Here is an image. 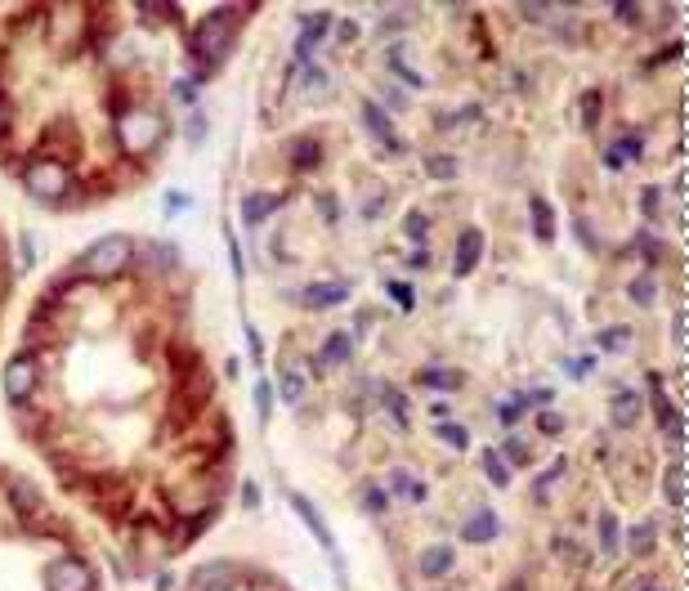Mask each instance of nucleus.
Segmentation results:
<instances>
[{
  "mask_svg": "<svg viewBox=\"0 0 689 591\" xmlns=\"http://www.w3.org/2000/svg\"><path fill=\"white\" fill-rule=\"evenodd\" d=\"M130 255H134V246H130V237H99L86 255H81V273H90V278H108V273H121L125 264H130Z\"/></svg>",
  "mask_w": 689,
  "mask_h": 591,
  "instance_id": "nucleus-1",
  "label": "nucleus"
},
{
  "mask_svg": "<svg viewBox=\"0 0 689 591\" xmlns=\"http://www.w3.org/2000/svg\"><path fill=\"white\" fill-rule=\"evenodd\" d=\"M233 27H237L233 9H220V14L202 18V23H198V32H193V54H202V59H220V54L229 50Z\"/></svg>",
  "mask_w": 689,
  "mask_h": 591,
  "instance_id": "nucleus-2",
  "label": "nucleus"
},
{
  "mask_svg": "<svg viewBox=\"0 0 689 591\" xmlns=\"http://www.w3.org/2000/svg\"><path fill=\"white\" fill-rule=\"evenodd\" d=\"M157 139H161V121L152 117V113H125V117L116 121V143H121L130 157L157 148Z\"/></svg>",
  "mask_w": 689,
  "mask_h": 591,
  "instance_id": "nucleus-3",
  "label": "nucleus"
},
{
  "mask_svg": "<svg viewBox=\"0 0 689 591\" xmlns=\"http://www.w3.org/2000/svg\"><path fill=\"white\" fill-rule=\"evenodd\" d=\"M23 180H27V189H32L36 198H45V202H59V198H68V189H72L63 162H32Z\"/></svg>",
  "mask_w": 689,
  "mask_h": 591,
  "instance_id": "nucleus-4",
  "label": "nucleus"
},
{
  "mask_svg": "<svg viewBox=\"0 0 689 591\" xmlns=\"http://www.w3.org/2000/svg\"><path fill=\"white\" fill-rule=\"evenodd\" d=\"M45 587H50V591H90V587H95V574H90V565H86V560L63 556V560H54V565H50Z\"/></svg>",
  "mask_w": 689,
  "mask_h": 591,
  "instance_id": "nucleus-5",
  "label": "nucleus"
},
{
  "mask_svg": "<svg viewBox=\"0 0 689 591\" xmlns=\"http://www.w3.org/2000/svg\"><path fill=\"white\" fill-rule=\"evenodd\" d=\"M36 376H41V367H36L32 355L9 358V367H5V394H9V403H27L32 390H36Z\"/></svg>",
  "mask_w": 689,
  "mask_h": 591,
  "instance_id": "nucleus-6",
  "label": "nucleus"
},
{
  "mask_svg": "<svg viewBox=\"0 0 689 591\" xmlns=\"http://www.w3.org/2000/svg\"><path fill=\"white\" fill-rule=\"evenodd\" d=\"M363 117H367V130H372V134H376V139H381L385 148H394V152H403V139L394 134V125H390V117H385V113H381V108H376L372 99L363 104Z\"/></svg>",
  "mask_w": 689,
  "mask_h": 591,
  "instance_id": "nucleus-7",
  "label": "nucleus"
},
{
  "mask_svg": "<svg viewBox=\"0 0 689 591\" xmlns=\"http://www.w3.org/2000/svg\"><path fill=\"white\" fill-rule=\"evenodd\" d=\"M479 255H483V234H479V229H465L461 242H457V260H453V269L465 278V273L479 264Z\"/></svg>",
  "mask_w": 689,
  "mask_h": 591,
  "instance_id": "nucleus-8",
  "label": "nucleus"
},
{
  "mask_svg": "<svg viewBox=\"0 0 689 591\" xmlns=\"http://www.w3.org/2000/svg\"><path fill=\"white\" fill-rule=\"evenodd\" d=\"M497 529H501V520H497L492 511H479V515H470V520L461 524V538H465V542H492Z\"/></svg>",
  "mask_w": 689,
  "mask_h": 591,
  "instance_id": "nucleus-9",
  "label": "nucleus"
},
{
  "mask_svg": "<svg viewBox=\"0 0 689 591\" xmlns=\"http://www.w3.org/2000/svg\"><path fill=\"white\" fill-rule=\"evenodd\" d=\"M233 587V565H202L193 574V591H229Z\"/></svg>",
  "mask_w": 689,
  "mask_h": 591,
  "instance_id": "nucleus-10",
  "label": "nucleus"
},
{
  "mask_svg": "<svg viewBox=\"0 0 689 591\" xmlns=\"http://www.w3.org/2000/svg\"><path fill=\"white\" fill-rule=\"evenodd\" d=\"M291 506H296V511H300V515H305V524H309V529H314V538H318V542H323V547H327V551H332V556H336V542H332V529H327V524H323V520H318V511H314V506H309V497H300V493H291Z\"/></svg>",
  "mask_w": 689,
  "mask_h": 591,
  "instance_id": "nucleus-11",
  "label": "nucleus"
},
{
  "mask_svg": "<svg viewBox=\"0 0 689 591\" xmlns=\"http://www.w3.org/2000/svg\"><path fill=\"white\" fill-rule=\"evenodd\" d=\"M327 27H332V14H314V18L305 23V36H300L296 54H300V59H309V54H314V45L327 36Z\"/></svg>",
  "mask_w": 689,
  "mask_h": 591,
  "instance_id": "nucleus-12",
  "label": "nucleus"
},
{
  "mask_svg": "<svg viewBox=\"0 0 689 591\" xmlns=\"http://www.w3.org/2000/svg\"><path fill=\"white\" fill-rule=\"evenodd\" d=\"M344 296H349V287H344V282H318V287H309V291H305V300H309L314 309H327V305H341Z\"/></svg>",
  "mask_w": 689,
  "mask_h": 591,
  "instance_id": "nucleus-13",
  "label": "nucleus"
},
{
  "mask_svg": "<svg viewBox=\"0 0 689 591\" xmlns=\"http://www.w3.org/2000/svg\"><path fill=\"white\" fill-rule=\"evenodd\" d=\"M278 202H282V198L255 193V198H246V202H242V220H246V225H260V220H264L269 211H278Z\"/></svg>",
  "mask_w": 689,
  "mask_h": 591,
  "instance_id": "nucleus-14",
  "label": "nucleus"
},
{
  "mask_svg": "<svg viewBox=\"0 0 689 591\" xmlns=\"http://www.w3.org/2000/svg\"><path fill=\"white\" fill-rule=\"evenodd\" d=\"M528 211H533V229H537V237H542V242H551V237H556V220H551L547 198H533V207H528Z\"/></svg>",
  "mask_w": 689,
  "mask_h": 591,
  "instance_id": "nucleus-15",
  "label": "nucleus"
},
{
  "mask_svg": "<svg viewBox=\"0 0 689 591\" xmlns=\"http://www.w3.org/2000/svg\"><path fill=\"white\" fill-rule=\"evenodd\" d=\"M390 68H394V72H399V77H403L412 90H421V86H426V77H421V72L408 63V50H390Z\"/></svg>",
  "mask_w": 689,
  "mask_h": 591,
  "instance_id": "nucleus-16",
  "label": "nucleus"
},
{
  "mask_svg": "<svg viewBox=\"0 0 689 591\" xmlns=\"http://www.w3.org/2000/svg\"><path fill=\"white\" fill-rule=\"evenodd\" d=\"M448 569H453V551H448V547H435V551L421 556V574L439 578V574H448Z\"/></svg>",
  "mask_w": 689,
  "mask_h": 591,
  "instance_id": "nucleus-17",
  "label": "nucleus"
},
{
  "mask_svg": "<svg viewBox=\"0 0 689 591\" xmlns=\"http://www.w3.org/2000/svg\"><path fill=\"white\" fill-rule=\"evenodd\" d=\"M636 412H640V399L622 390V394L613 399V421H618V426H631V421H636Z\"/></svg>",
  "mask_w": 689,
  "mask_h": 591,
  "instance_id": "nucleus-18",
  "label": "nucleus"
},
{
  "mask_svg": "<svg viewBox=\"0 0 689 591\" xmlns=\"http://www.w3.org/2000/svg\"><path fill=\"white\" fill-rule=\"evenodd\" d=\"M483 471H488V479H492L497 488H506V484H510V466L497 457V448H483Z\"/></svg>",
  "mask_w": 689,
  "mask_h": 591,
  "instance_id": "nucleus-19",
  "label": "nucleus"
},
{
  "mask_svg": "<svg viewBox=\"0 0 689 591\" xmlns=\"http://www.w3.org/2000/svg\"><path fill=\"white\" fill-rule=\"evenodd\" d=\"M421 385H435V390H457L461 376H457V372H448V367H426V372H421Z\"/></svg>",
  "mask_w": 689,
  "mask_h": 591,
  "instance_id": "nucleus-20",
  "label": "nucleus"
},
{
  "mask_svg": "<svg viewBox=\"0 0 689 591\" xmlns=\"http://www.w3.org/2000/svg\"><path fill=\"white\" fill-rule=\"evenodd\" d=\"M663 493H667V502L672 506H681L685 502V466H672L667 479H663Z\"/></svg>",
  "mask_w": 689,
  "mask_h": 591,
  "instance_id": "nucleus-21",
  "label": "nucleus"
},
{
  "mask_svg": "<svg viewBox=\"0 0 689 591\" xmlns=\"http://www.w3.org/2000/svg\"><path fill=\"white\" fill-rule=\"evenodd\" d=\"M287 152L296 157V166H314V162H318V143H314V139H291Z\"/></svg>",
  "mask_w": 689,
  "mask_h": 591,
  "instance_id": "nucleus-22",
  "label": "nucleus"
},
{
  "mask_svg": "<svg viewBox=\"0 0 689 591\" xmlns=\"http://www.w3.org/2000/svg\"><path fill=\"white\" fill-rule=\"evenodd\" d=\"M444 444H457V448H465L470 444V430L465 426H453V421H439V430H435Z\"/></svg>",
  "mask_w": 689,
  "mask_h": 591,
  "instance_id": "nucleus-23",
  "label": "nucleus"
},
{
  "mask_svg": "<svg viewBox=\"0 0 689 591\" xmlns=\"http://www.w3.org/2000/svg\"><path fill=\"white\" fill-rule=\"evenodd\" d=\"M654 296H658L654 278H636V282H631V300H636V305H649Z\"/></svg>",
  "mask_w": 689,
  "mask_h": 591,
  "instance_id": "nucleus-24",
  "label": "nucleus"
},
{
  "mask_svg": "<svg viewBox=\"0 0 689 591\" xmlns=\"http://www.w3.org/2000/svg\"><path fill=\"white\" fill-rule=\"evenodd\" d=\"M344 358H349V337H332L323 350V363H344Z\"/></svg>",
  "mask_w": 689,
  "mask_h": 591,
  "instance_id": "nucleus-25",
  "label": "nucleus"
},
{
  "mask_svg": "<svg viewBox=\"0 0 689 591\" xmlns=\"http://www.w3.org/2000/svg\"><path fill=\"white\" fill-rule=\"evenodd\" d=\"M139 14H152L157 23H166V18H175L179 9H175V5H161V0H143V5H139Z\"/></svg>",
  "mask_w": 689,
  "mask_h": 591,
  "instance_id": "nucleus-26",
  "label": "nucleus"
},
{
  "mask_svg": "<svg viewBox=\"0 0 689 591\" xmlns=\"http://www.w3.org/2000/svg\"><path fill=\"white\" fill-rule=\"evenodd\" d=\"M14 502H18V511H36V488L32 484H14Z\"/></svg>",
  "mask_w": 689,
  "mask_h": 591,
  "instance_id": "nucleus-27",
  "label": "nucleus"
},
{
  "mask_svg": "<svg viewBox=\"0 0 689 591\" xmlns=\"http://www.w3.org/2000/svg\"><path fill=\"white\" fill-rule=\"evenodd\" d=\"M600 542H604V551L613 556V547H618V520H613V515L600 520Z\"/></svg>",
  "mask_w": 689,
  "mask_h": 591,
  "instance_id": "nucleus-28",
  "label": "nucleus"
},
{
  "mask_svg": "<svg viewBox=\"0 0 689 591\" xmlns=\"http://www.w3.org/2000/svg\"><path fill=\"white\" fill-rule=\"evenodd\" d=\"M627 337H631L627 328H609V332H600V346H604V350H622Z\"/></svg>",
  "mask_w": 689,
  "mask_h": 591,
  "instance_id": "nucleus-29",
  "label": "nucleus"
},
{
  "mask_svg": "<svg viewBox=\"0 0 689 591\" xmlns=\"http://www.w3.org/2000/svg\"><path fill=\"white\" fill-rule=\"evenodd\" d=\"M627 542H631V551H636V556H640V551H645V547H649V542H654V529H649V524H636V529H631V538H627Z\"/></svg>",
  "mask_w": 689,
  "mask_h": 591,
  "instance_id": "nucleus-30",
  "label": "nucleus"
},
{
  "mask_svg": "<svg viewBox=\"0 0 689 591\" xmlns=\"http://www.w3.org/2000/svg\"><path fill=\"white\" fill-rule=\"evenodd\" d=\"M394 488H399V493H408V497H421V493H426V488H421V484H417L408 471H394Z\"/></svg>",
  "mask_w": 689,
  "mask_h": 591,
  "instance_id": "nucleus-31",
  "label": "nucleus"
},
{
  "mask_svg": "<svg viewBox=\"0 0 689 591\" xmlns=\"http://www.w3.org/2000/svg\"><path fill=\"white\" fill-rule=\"evenodd\" d=\"M143 260H152V264L170 269V264H175V251H170V246H148V251H143Z\"/></svg>",
  "mask_w": 689,
  "mask_h": 591,
  "instance_id": "nucleus-32",
  "label": "nucleus"
},
{
  "mask_svg": "<svg viewBox=\"0 0 689 591\" xmlns=\"http://www.w3.org/2000/svg\"><path fill=\"white\" fill-rule=\"evenodd\" d=\"M403 229H408V237H412V242H426V216H421V211H412Z\"/></svg>",
  "mask_w": 689,
  "mask_h": 591,
  "instance_id": "nucleus-33",
  "label": "nucleus"
},
{
  "mask_svg": "<svg viewBox=\"0 0 689 591\" xmlns=\"http://www.w3.org/2000/svg\"><path fill=\"white\" fill-rule=\"evenodd\" d=\"M430 175H439V180H453V175H457L453 157H435V162H430Z\"/></svg>",
  "mask_w": 689,
  "mask_h": 591,
  "instance_id": "nucleus-34",
  "label": "nucleus"
},
{
  "mask_svg": "<svg viewBox=\"0 0 689 591\" xmlns=\"http://www.w3.org/2000/svg\"><path fill=\"white\" fill-rule=\"evenodd\" d=\"M390 296H394L403 309H412V287H403V282H390Z\"/></svg>",
  "mask_w": 689,
  "mask_h": 591,
  "instance_id": "nucleus-35",
  "label": "nucleus"
},
{
  "mask_svg": "<svg viewBox=\"0 0 689 591\" xmlns=\"http://www.w3.org/2000/svg\"><path fill=\"white\" fill-rule=\"evenodd\" d=\"M282 399L291 403V399H300V381L291 376V372H282Z\"/></svg>",
  "mask_w": 689,
  "mask_h": 591,
  "instance_id": "nucleus-36",
  "label": "nucleus"
},
{
  "mask_svg": "<svg viewBox=\"0 0 689 591\" xmlns=\"http://www.w3.org/2000/svg\"><path fill=\"white\" fill-rule=\"evenodd\" d=\"M497 417H501V421H506V426H510V421H515V417H519V403H501V408H497Z\"/></svg>",
  "mask_w": 689,
  "mask_h": 591,
  "instance_id": "nucleus-37",
  "label": "nucleus"
},
{
  "mask_svg": "<svg viewBox=\"0 0 689 591\" xmlns=\"http://www.w3.org/2000/svg\"><path fill=\"white\" fill-rule=\"evenodd\" d=\"M560 426H565V421H560V417H556V412H547V417H542V430H547V435H556V430H560Z\"/></svg>",
  "mask_w": 689,
  "mask_h": 591,
  "instance_id": "nucleus-38",
  "label": "nucleus"
},
{
  "mask_svg": "<svg viewBox=\"0 0 689 591\" xmlns=\"http://www.w3.org/2000/svg\"><path fill=\"white\" fill-rule=\"evenodd\" d=\"M672 337H676V346L685 341V314H676V323H672Z\"/></svg>",
  "mask_w": 689,
  "mask_h": 591,
  "instance_id": "nucleus-39",
  "label": "nucleus"
},
{
  "mask_svg": "<svg viewBox=\"0 0 689 591\" xmlns=\"http://www.w3.org/2000/svg\"><path fill=\"white\" fill-rule=\"evenodd\" d=\"M506 453H510L515 462H524V444H519V439H510V444H506Z\"/></svg>",
  "mask_w": 689,
  "mask_h": 591,
  "instance_id": "nucleus-40",
  "label": "nucleus"
},
{
  "mask_svg": "<svg viewBox=\"0 0 689 591\" xmlns=\"http://www.w3.org/2000/svg\"><path fill=\"white\" fill-rule=\"evenodd\" d=\"M5 117H9V113H5V104H0V130H5Z\"/></svg>",
  "mask_w": 689,
  "mask_h": 591,
  "instance_id": "nucleus-41",
  "label": "nucleus"
},
{
  "mask_svg": "<svg viewBox=\"0 0 689 591\" xmlns=\"http://www.w3.org/2000/svg\"><path fill=\"white\" fill-rule=\"evenodd\" d=\"M515 591H524V587H515Z\"/></svg>",
  "mask_w": 689,
  "mask_h": 591,
  "instance_id": "nucleus-42",
  "label": "nucleus"
}]
</instances>
